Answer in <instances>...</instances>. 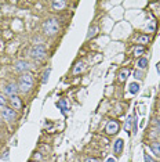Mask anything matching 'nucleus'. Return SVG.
I'll return each instance as SVG.
<instances>
[{
	"label": "nucleus",
	"instance_id": "39448f33",
	"mask_svg": "<svg viewBox=\"0 0 160 162\" xmlns=\"http://www.w3.org/2000/svg\"><path fill=\"white\" fill-rule=\"evenodd\" d=\"M119 128H120L119 122L112 119V121H109L106 124V126H105V132H106L108 134H115V133H117V132H119Z\"/></svg>",
	"mask_w": 160,
	"mask_h": 162
},
{
	"label": "nucleus",
	"instance_id": "ddd939ff",
	"mask_svg": "<svg viewBox=\"0 0 160 162\" xmlns=\"http://www.w3.org/2000/svg\"><path fill=\"white\" fill-rule=\"evenodd\" d=\"M130 87V93H131V94H137V93H138L139 92V85H138V83H135V82H134V83H131V85L129 86Z\"/></svg>",
	"mask_w": 160,
	"mask_h": 162
},
{
	"label": "nucleus",
	"instance_id": "f03ea898",
	"mask_svg": "<svg viewBox=\"0 0 160 162\" xmlns=\"http://www.w3.org/2000/svg\"><path fill=\"white\" fill-rule=\"evenodd\" d=\"M58 21L55 18H49L43 22V32L47 35V36H54L55 33H58Z\"/></svg>",
	"mask_w": 160,
	"mask_h": 162
},
{
	"label": "nucleus",
	"instance_id": "4be33fe9",
	"mask_svg": "<svg viewBox=\"0 0 160 162\" xmlns=\"http://www.w3.org/2000/svg\"><path fill=\"white\" fill-rule=\"evenodd\" d=\"M6 104H7V100H6V97L0 96V105H2V107H4Z\"/></svg>",
	"mask_w": 160,
	"mask_h": 162
},
{
	"label": "nucleus",
	"instance_id": "dca6fc26",
	"mask_svg": "<svg viewBox=\"0 0 160 162\" xmlns=\"http://www.w3.org/2000/svg\"><path fill=\"white\" fill-rule=\"evenodd\" d=\"M83 69H84V63H78V64H76V67L73 68V73H75V75H78V73L82 72Z\"/></svg>",
	"mask_w": 160,
	"mask_h": 162
},
{
	"label": "nucleus",
	"instance_id": "7ed1b4c3",
	"mask_svg": "<svg viewBox=\"0 0 160 162\" xmlns=\"http://www.w3.org/2000/svg\"><path fill=\"white\" fill-rule=\"evenodd\" d=\"M31 57L33 58L35 61H41L46 58V54H47V50H46V46L44 44H36L31 48Z\"/></svg>",
	"mask_w": 160,
	"mask_h": 162
},
{
	"label": "nucleus",
	"instance_id": "a211bd4d",
	"mask_svg": "<svg viewBox=\"0 0 160 162\" xmlns=\"http://www.w3.org/2000/svg\"><path fill=\"white\" fill-rule=\"evenodd\" d=\"M57 107L62 109V112H65L66 109H68V107H66V103H65V100H59V101H57Z\"/></svg>",
	"mask_w": 160,
	"mask_h": 162
},
{
	"label": "nucleus",
	"instance_id": "1a4fd4ad",
	"mask_svg": "<svg viewBox=\"0 0 160 162\" xmlns=\"http://www.w3.org/2000/svg\"><path fill=\"white\" fill-rule=\"evenodd\" d=\"M11 105L14 107V109H20L21 107H22V103H21V99L18 96H12L11 97Z\"/></svg>",
	"mask_w": 160,
	"mask_h": 162
},
{
	"label": "nucleus",
	"instance_id": "393cba45",
	"mask_svg": "<svg viewBox=\"0 0 160 162\" xmlns=\"http://www.w3.org/2000/svg\"><path fill=\"white\" fill-rule=\"evenodd\" d=\"M84 162H98L97 159H94V158H87V159H86Z\"/></svg>",
	"mask_w": 160,
	"mask_h": 162
},
{
	"label": "nucleus",
	"instance_id": "412c9836",
	"mask_svg": "<svg viewBox=\"0 0 160 162\" xmlns=\"http://www.w3.org/2000/svg\"><path fill=\"white\" fill-rule=\"evenodd\" d=\"M138 42H139V43H148V42H149V36H141L139 39H138Z\"/></svg>",
	"mask_w": 160,
	"mask_h": 162
},
{
	"label": "nucleus",
	"instance_id": "c85d7f7f",
	"mask_svg": "<svg viewBox=\"0 0 160 162\" xmlns=\"http://www.w3.org/2000/svg\"><path fill=\"white\" fill-rule=\"evenodd\" d=\"M0 115H2V114H0Z\"/></svg>",
	"mask_w": 160,
	"mask_h": 162
},
{
	"label": "nucleus",
	"instance_id": "20e7f679",
	"mask_svg": "<svg viewBox=\"0 0 160 162\" xmlns=\"http://www.w3.org/2000/svg\"><path fill=\"white\" fill-rule=\"evenodd\" d=\"M2 116L6 119V121H8V122H12L15 119V116H17V114H15V111L12 108H8V107H3V109H2Z\"/></svg>",
	"mask_w": 160,
	"mask_h": 162
},
{
	"label": "nucleus",
	"instance_id": "cd10ccee",
	"mask_svg": "<svg viewBox=\"0 0 160 162\" xmlns=\"http://www.w3.org/2000/svg\"><path fill=\"white\" fill-rule=\"evenodd\" d=\"M158 128H159V132H160V121H159V124H158Z\"/></svg>",
	"mask_w": 160,
	"mask_h": 162
},
{
	"label": "nucleus",
	"instance_id": "4468645a",
	"mask_svg": "<svg viewBox=\"0 0 160 162\" xmlns=\"http://www.w3.org/2000/svg\"><path fill=\"white\" fill-rule=\"evenodd\" d=\"M133 119H134V116H133V115L127 116V119H126V125H124V129H126L127 132H130V130H131V125H133Z\"/></svg>",
	"mask_w": 160,
	"mask_h": 162
},
{
	"label": "nucleus",
	"instance_id": "9d476101",
	"mask_svg": "<svg viewBox=\"0 0 160 162\" xmlns=\"http://www.w3.org/2000/svg\"><path fill=\"white\" fill-rule=\"evenodd\" d=\"M150 151L155 155H160V143L159 141H155V143L150 144Z\"/></svg>",
	"mask_w": 160,
	"mask_h": 162
},
{
	"label": "nucleus",
	"instance_id": "f8f14e48",
	"mask_svg": "<svg viewBox=\"0 0 160 162\" xmlns=\"http://www.w3.org/2000/svg\"><path fill=\"white\" fill-rule=\"evenodd\" d=\"M137 65H138L139 69H145V68L148 67V60H146V58H139V60L137 61Z\"/></svg>",
	"mask_w": 160,
	"mask_h": 162
},
{
	"label": "nucleus",
	"instance_id": "9b49d317",
	"mask_svg": "<svg viewBox=\"0 0 160 162\" xmlns=\"http://www.w3.org/2000/svg\"><path fill=\"white\" fill-rule=\"evenodd\" d=\"M51 6H53V8L55 10V11H59V10H62L66 6V2H62V0H61V2H53Z\"/></svg>",
	"mask_w": 160,
	"mask_h": 162
},
{
	"label": "nucleus",
	"instance_id": "f257e3e1",
	"mask_svg": "<svg viewBox=\"0 0 160 162\" xmlns=\"http://www.w3.org/2000/svg\"><path fill=\"white\" fill-rule=\"evenodd\" d=\"M32 87H33V76L29 72L22 73V76L20 78V82H18V89L22 93H28Z\"/></svg>",
	"mask_w": 160,
	"mask_h": 162
},
{
	"label": "nucleus",
	"instance_id": "f3484780",
	"mask_svg": "<svg viewBox=\"0 0 160 162\" xmlns=\"http://www.w3.org/2000/svg\"><path fill=\"white\" fill-rule=\"evenodd\" d=\"M50 73H51V68H47V69L43 72V78H41V83H44V85H46L47 80H49Z\"/></svg>",
	"mask_w": 160,
	"mask_h": 162
},
{
	"label": "nucleus",
	"instance_id": "2eb2a0df",
	"mask_svg": "<svg viewBox=\"0 0 160 162\" xmlns=\"http://www.w3.org/2000/svg\"><path fill=\"white\" fill-rule=\"evenodd\" d=\"M144 51H145V47L142 46V44H139V46H135L134 47V56H141V54H144Z\"/></svg>",
	"mask_w": 160,
	"mask_h": 162
},
{
	"label": "nucleus",
	"instance_id": "0eeeda50",
	"mask_svg": "<svg viewBox=\"0 0 160 162\" xmlns=\"http://www.w3.org/2000/svg\"><path fill=\"white\" fill-rule=\"evenodd\" d=\"M15 69H17L18 72H24L25 73V71L29 69V64H28L26 61H24V60H20V61L15 63Z\"/></svg>",
	"mask_w": 160,
	"mask_h": 162
},
{
	"label": "nucleus",
	"instance_id": "5701e85b",
	"mask_svg": "<svg viewBox=\"0 0 160 162\" xmlns=\"http://www.w3.org/2000/svg\"><path fill=\"white\" fill-rule=\"evenodd\" d=\"M134 76H135L137 79H142V78H144L142 72H139V71H135V72H134Z\"/></svg>",
	"mask_w": 160,
	"mask_h": 162
},
{
	"label": "nucleus",
	"instance_id": "aec40b11",
	"mask_svg": "<svg viewBox=\"0 0 160 162\" xmlns=\"http://www.w3.org/2000/svg\"><path fill=\"white\" fill-rule=\"evenodd\" d=\"M127 76H129V69L121 71V73H120V80H126Z\"/></svg>",
	"mask_w": 160,
	"mask_h": 162
},
{
	"label": "nucleus",
	"instance_id": "a878e982",
	"mask_svg": "<svg viewBox=\"0 0 160 162\" xmlns=\"http://www.w3.org/2000/svg\"><path fill=\"white\" fill-rule=\"evenodd\" d=\"M156 71H158V73H160V63L156 65Z\"/></svg>",
	"mask_w": 160,
	"mask_h": 162
},
{
	"label": "nucleus",
	"instance_id": "6ab92c4d",
	"mask_svg": "<svg viewBox=\"0 0 160 162\" xmlns=\"http://www.w3.org/2000/svg\"><path fill=\"white\" fill-rule=\"evenodd\" d=\"M97 31H98V28H97V27L90 28V31H88V35H87V39H90V38H92V36H95V35H97Z\"/></svg>",
	"mask_w": 160,
	"mask_h": 162
},
{
	"label": "nucleus",
	"instance_id": "bb28decb",
	"mask_svg": "<svg viewBox=\"0 0 160 162\" xmlns=\"http://www.w3.org/2000/svg\"><path fill=\"white\" fill-rule=\"evenodd\" d=\"M106 162H117L116 159H113V158H108V161Z\"/></svg>",
	"mask_w": 160,
	"mask_h": 162
},
{
	"label": "nucleus",
	"instance_id": "6e6552de",
	"mask_svg": "<svg viewBox=\"0 0 160 162\" xmlns=\"http://www.w3.org/2000/svg\"><path fill=\"white\" fill-rule=\"evenodd\" d=\"M123 147H124V141L121 140V139H117V140L115 141V144H113V151H115V154H120L121 150H123Z\"/></svg>",
	"mask_w": 160,
	"mask_h": 162
},
{
	"label": "nucleus",
	"instance_id": "b1692460",
	"mask_svg": "<svg viewBox=\"0 0 160 162\" xmlns=\"http://www.w3.org/2000/svg\"><path fill=\"white\" fill-rule=\"evenodd\" d=\"M144 159H145V162H153V161H152V158H150L148 154H145V157H144Z\"/></svg>",
	"mask_w": 160,
	"mask_h": 162
},
{
	"label": "nucleus",
	"instance_id": "423d86ee",
	"mask_svg": "<svg viewBox=\"0 0 160 162\" xmlns=\"http://www.w3.org/2000/svg\"><path fill=\"white\" fill-rule=\"evenodd\" d=\"M18 85H15V83H8L7 86L4 87V93L6 94H8V96H17V93H18Z\"/></svg>",
	"mask_w": 160,
	"mask_h": 162
}]
</instances>
